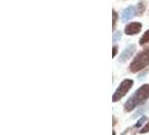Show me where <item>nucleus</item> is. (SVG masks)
I'll list each match as a JSON object with an SVG mask.
<instances>
[{
  "instance_id": "3",
  "label": "nucleus",
  "mask_w": 149,
  "mask_h": 135,
  "mask_svg": "<svg viewBox=\"0 0 149 135\" xmlns=\"http://www.w3.org/2000/svg\"><path fill=\"white\" fill-rule=\"evenodd\" d=\"M132 80H129V79H126V80H123L122 82L120 83V86L118 87V89L116 90V92H114V95H113V97H112V100L113 101H118L120 100L121 98L123 97L126 94H127L129 89L131 88V86H132Z\"/></svg>"
},
{
  "instance_id": "13",
  "label": "nucleus",
  "mask_w": 149,
  "mask_h": 135,
  "mask_svg": "<svg viewBox=\"0 0 149 135\" xmlns=\"http://www.w3.org/2000/svg\"><path fill=\"white\" fill-rule=\"evenodd\" d=\"M112 50H113V52H112V56L114 58V56H116V54H117V52H118V47H117V46H113V49H112Z\"/></svg>"
},
{
  "instance_id": "12",
  "label": "nucleus",
  "mask_w": 149,
  "mask_h": 135,
  "mask_svg": "<svg viewBox=\"0 0 149 135\" xmlns=\"http://www.w3.org/2000/svg\"><path fill=\"white\" fill-rule=\"evenodd\" d=\"M120 38H121V33H120V32L114 33V35H113V41H119Z\"/></svg>"
},
{
  "instance_id": "2",
  "label": "nucleus",
  "mask_w": 149,
  "mask_h": 135,
  "mask_svg": "<svg viewBox=\"0 0 149 135\" xmlns=\"http://www.w3.org/2000/svg\"><path fill=\"white\" fill-rule=\"evenodd\" d=\"M149 64V47L143 50L142 52L138 53L137 56L134 59V61L130 64V71L131 72H138L146 68Z\"/></svg>"
},
{
  "instance_id": "8",
  "label": "nucleus",
  "mask_w": 149,
  "mask_h": 135,
  "mask_svg": "<svg viewBox=\"0 0 149 135\" xmlns=\"http://www.w3.org/2000/svg\"><path fill=\"white\" fill-rule=\"evenodd\" d=\"M148 42H149V30L141 36L139 43H140V45H143V44H146V43H148Z\"/></svg>"
},
{
  "instance_id": "1",
  "label": "nucleus",
  "mask_w": 149,
  "mask_h": 135,
  "mask_svg": "<svg viewBox=\"0 0 149 135\" xmlns=\"http://www.w3.org/2000/svg\"><path fill=\"white\" fill-rule=\"evenodd\" d=\"M149 98V84H143L134 94L132 97H130L127 100L125 105L126 112H131L136 107L141 105L143 101H146Z\"/></svg>"
},
{
  "instance_id": "9",
  "label": "nucleus",
  "mask_w": 149,
  "mask_h": 135,
  "mask_svg": "<svg viewBox=\"0 0 149 135\" xmlns=\"http://www.w3.org/2000/svg\"><path fill=\"white\" fill-rule=\"evenodd\" d=\"M112 16H113V18H112V28L114 30L116 28V24H117V13H116V10H113L112 11Z\"/></svg>"
},
{
  "instance_id": "7",
  "label": "nucleus",
  "mask_w": 149,
  "mask_h": 135,
  "mask_svg": "<svg viewBox=\"0 0 149 135\" xmlns=\"http://www.w3.org/2000/svg\"><path fill=\"white\" fill-rule=\"evenodd\" d=\"M145 2L143 1H140V2H138V5L136 6V13H137V15L140 16L142 15V13H143V10H145Z\"/></svg>"
},
{
  "instance_id": "5",
  "label": "nucleus",
  "mask_w": 149,
  "mask_h": 135,
  "mask_svg": "<svg viewBox=\"0 0 149 135\" xmlns=\"http://www.w3.org/2000/svg\"><path fill=\"white\" fill-rule=\"evenodd\" d=\"M141 30V24L140 22H131L126 26L125 28V33L127 35H134V34H138Z\"/></svg>"
},
{
  "instance_id": "11",
  "label": "nucleus",
  "mask_w": 149,
  "mask_h": 135,
  "mask_svg": "<svg viewBox=\"0 0 149 135\" xmlns=\"http://www.w3.org/2000/svg\"><path fill=\"white\" fill-rule=\"evenodd\" d=\"M147 132H149V122L146 124V126H143V127L139 131V133H147Z\"/></svg>"
},
{
  "instance_id": "4",
  "label": "nucleus",
  "mask_w": 149,
  "mask_h": 135,
  "mask_svg": "<svg viewBox=\"0 0 149 135\" xmlns=\"http://www.w3.org/2000/svg\"><path fill=\"white\" fill-rule=\"evenodd\" d=\"M134 51H136V46L134 45H129L127 49L123 51V52L121 53V55H120V58H119V62H126L127 60H129L132 55H134Z\"/></svg>"
},
{
  "instance_id": "6",
  "label": "nucleus",
  "mask_w": 149,
  "mask_h": 135,
  "mask_svg": "<svg viewBox=\"0 0 149 135\" xmlns=\"http://www.w3.org/2000/svg\"><path fill=\"white\" fill-rule=\"evenodd\" d=\"M134 15H137V13H136V8L132 7V6H130V7H128L127 9L123 10L122 17H121V20H122V22H128L129 19H131Z\"/></svg>"
},
{
  "instance_id": "10",
  "label": "nucleus",
  "mask_w": 149,
  "mask_h": 135,
  "mask_svg": "<svg viewBox=\"0 0 149 135\" xmlns=\"http://www.w3.org/2000/svg\"><path fill=\"white\" fill-rule=\"evenodd\" d=\"M145 120H146V116H142L141 118H140V120H138V123H137V124H136V125H134V127H140V126H141L142 124H143V122H145Z\"/></svg>"
}]
</instances>
